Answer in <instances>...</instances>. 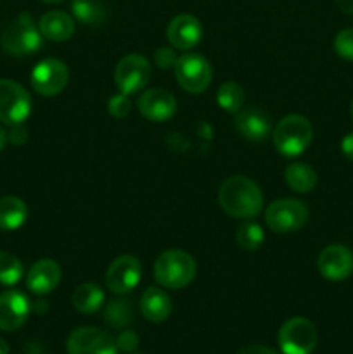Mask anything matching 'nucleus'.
Here are the masks:
<instances>
[{
	"mask_svg": "<svg viewBox=\"0 0 353 354\" xmlns=\"http://www.w3.org/2000/svg\"><path fill=\"white\" fill-rule=\"evenodd\" d=\"M218 204L228 216L249 220L262 211V189L248 176H228L218 189Z\"/></svg>",
	"mask_w": 353,
	"mask_h": 354,
	"instance_id": "1",
	"label": "nucleus"
},
{
	"mask_svg": "<svg viewBox=\"0 0 353 354\" xmlns=\"http://www.w3.org/2000/svg\"><path fill=\"white\" fill-rule=\"evenodd\" d=\"M196 272L197 266L192 256L179 249L165 251L154 263L156 282L166 289H183L192 282Z\"/></svg>",
	"mask_w": 353,
	"mask_h": 354,
	"instance_id": "2",
	"label": "nucleus"
},
{
	"mask_svg": "<svg viewBox=\"0 0 353 354\" xmlns=\"http://www.w3.org/2000/svg\"><path fill=\"white\" fill-rule=\"evenodd\" d=\"M272 135L273 145L280 154L286 158H296L310 147L311 138H314V128L305 116L291 114V116L282 118L275 124Z\"/></svg>",
	"mask_w": 353,
	"mask_h": 354,
	"instance_id": "3",
	"label": "nucleus"
},
{
	"mask_svg": "<svg viewBox=\"0 0 353 354\" xmlns=\"http://www.w3.org/2000/svg\"><path fill=\"white\" fill-rule=\"evenodd\" d=\"M44 35L30 12H21L2 35V48L14 57L31 55L42 47Z\"/></svg>",
	"mask_w": 353,
	"mask_h": 354,
	"instance_id": "4",
	"label": "nucleus"
},
{
	"mask_svg": "<svg viewBox=\"0 0 353 354\" xmlns=\"http://www.w3.org/2000/svg\"><path fill=\"white\" fill-rule=\"evenodd\" d=\"M173 71L179 85L189 93L204 92L213 80V68L210 61L196 52H185L180 55Z\"/></svg>",
	"mask_w": 353,
	"mask_h": 354,
	"instance_id": "5",
	"label": "nucleus"
},
{
	"mask_svg": "<svg viewBox=\"0 0 353 354\" xmlns=\"http://www.w3.org/2000/svg\"><path fill=\"white\" fill-rule=\"evenodd\" d=\"M310 213L298 199L273 201L265 211L266 227L275 234H293L307 225Z\"/></svg>",
	"mask_w": 353,
	"mask_h": 354,
	"instance_id": "6",
	"label": "nucleus"
},
{
	"mask_svg": "<svg viewBox=\"0 0 353 354\" xmlns=\"http://www.w3.org/2000/svg\"><path fill=\"white\" fill-rule=\"evenodd\" d=\"M317 339L315 325L303 317L291 318L279 330V346L284 354H311Z\"/></svg>",
	"mask_w": 353,
	"mask_h": 354,
	"instance_id": "7",
	"label": "nucleus"
},
{
	"mask_svg": "<svg viewBox=\"0 0 353 354\" xmlns=\"http://www.w3.org/2000/svg\"><path fill=\"white\" fill-rule=\"evenodd\" d=\"M31 113L30 93L12 80H0V121L3 124H23Z\"/></svg>",
	"mask_w": 353,
	"mask_h": 354,
	"instance_id": "8",
	"label": "nucleus"
},
{
	"mask_svg": "<svg viewBox=\"0 0 353 354\" xmlns=\"http://www.w3.org/2000/svg\"><path fill=\"white\" fill-rule=\"evenodd\" d=\"M69 80L68 66L55 57L44 59L31 71V86L44 97H54L66 88Z\"/></svg>",
	"mask_w": 353,
	"mask_h": 354,
	"instance_id": "9",
	"label": "nucleus"
},
{
	"mask_svg": "<svg viewBox=\"0 0 353 354\" xmlns=\"http://www.w3.org/2000/svg\"><path fill=\"white\" fill-rule=\"evenodd\" d=\"M66 348L69 354H118L116 339L96 327L75 328L69 334Z\"/></svg>",
	"mask_w": 353,
	"mask_h": 354,
	"instance_id": "10",
	"label": "nucleus"
},
{
	"mask_svg": "<svg viewBox=\"0 0 353 354\" xmlns=\"http://www.w3.org/2000/svg\"><path fill=\"white\" fill-rule=\"evenodd\" d=\"M151 78V66L145 57L138 54L125 55L116 66L114 71V82L118 90L127 95L138 93Z\"/></svg>",
	"mask_w": 353,
	"mask_h": 354,
	"instance_id": "11",
	"label": "nucleus"
},
{
	"mask_svg": "<svg viewBox=\"0 0 353 354\" xmlns=\"http://www.w3.org/2000/svg\"><path fill=\"white\" fill-rule=\"evenodd\" d=\"M141 277L142 265L135 256H118L107 266L106 286L113 294H128L138 286Z\"/></svg>",
	"mask_w": 353,
	"mask_h": 354,
	"instance_id": "12",
	"label": "nucleus"
},
{
	"mask_svg": "<svg viewBox=\"0 0 353 354\" xmlns=\"http://www.w3.org/2000/svg\"><path fill=\"white\" fill-rule=\"evenodd\" d=\"M317 268L324 279L341 282L353 273V252L343 244H331L318 254Z\"/></svg>",
	"mask_w": 353,
	"mask_h": 354,
	"instance_id": "13",
	"label": "nucleus"
},
{
	"mask_svg": "<svg viewBox=\"0 0 353 354\" xmlns=\"http://www.w3.org/2000/svg\"><path fill=\"white\" fill-rule=\"evenodd\" d=\"M31 311L30 299L19 290L0 294V330L14 332L24 325Z\"/></svg>",
	"mask_w": 353,
	"mask_h": 354,
	"instance_id": "14",
	"label": "nucleus"
},
{
	"mask_svg": "<svg viewBox=\"0 0 353 354\" xmlns=\"http://www.w3.org/2000/svg\"><path fill=\"white\" fill-rule=\"evenodd\" d=\"M166 38L176 50H190L203 38V26L197 17L190 14H179L170 21L166 28Z\"/></svg>",
	"mask_w": 353,
	"mask_h": 354,
	"instance_id": "15",
	"label": "nucleus"
},
{
	"mask_svg": "<svg viewBox=\"0 0 353 354\" xmlns=\"http://www.w3.org/2000/svg\"><path fill=\"white\" fill-rule=\"evenodd\" d=\"M138 111L142 116L154 123H163L173 118L176 111V100L168 90L149 88L138 97Z\"/></svg>",
	"mask_w": 353,
	"mask_h": 354,
	"instance_id": "16",
	"label": "nucleus"
},
{
	"mask_svg": "<svg viewBox=\"0 0 353 354\" xmlns=\"http://www.w3.org/2000/svg\"><path fill=\"white\" fill-rule=\"evenodd\" d=\"M234 127L246 140L251 142H263L272 135V120L265 111L255 106L242 107L235 113Z\"/></svg>",
	"mask_w": 353,
	"mask_h": 354,
	"instance_id": "17",
	"label": "nucleus"
},
{
	"mask_svg": "<svg viewBox=\"0 0 353 354\" xmlns=\"http://www.w3.org/2000/svg\"><path fill=\"white\" fill-rule=\"evenodd\" d=\"M61 266L54 259H40L30 268L26 275V287L37 296H45L57 289L61 282Z\"/></svg>",
	"mask_w": 353,
	"mask_h": 354,
	"instance_id": "18",
	"label": "nucleus"
},
{
	"mask_svg": "<svg viewBox=\"0 0 353 354\" xmlns=\"http://www.w3.org/2000/svg\"><path fill=\"white\" fill-rule=\"evenodd\" d=\"M138 306H141V313L144 315L145 320L152 322V324H161V322L168 320L173 310L170 296L165 290L159 289V287L145 289Z\"/></svg>",
	"mask_w": 353,
	"mask_h": 354,
	"instance_id": "19",
	"label": "nucleus"
},
{
	"mask_svg": "<svg viewBox=\"0 0 353 354\" xmlns=\"http://www.w3.org/2000/svg\"><path fill=\"white\" fill-rule=\"evenodd\" d=\"M44 38L51 41H66L75 33V19L64 10H51L38 23Z\"/></svg>",
	"mask_w": 353,
	"mask_h": 354,
	"instance_id": "20",
	"label": "nucleus"
},
{
	"mask_svg": "<svg viewBox=\"0 0 353 354\" xmlns=\"http://www.w3.org/2000/svg\"><path fill=\"white\" fill-rule=\"evenodd\" d=\"M28 218V207L19 197L7 196L0 199V230L12 232L23 227Z\"/></svg>",
	"mask_w": 353,
	"mask_h": 354,
	"instance_id": "21",
	"label": "nucleus"
},
{
	"mask_svg": "<svg viewBox=\"0 0 353 354\" xmlns=\"http://www.w3.org/2000/svg\"><path fill=\"white\" fill-rule=\"evenodd\" d=\"M286 183L298 194H308L317 185V171L307 162H291L284 169Z\"/></svg>",
	"mask_w": 353,
	"mask_h": 354,
	"instance_id": "22",
	"label": "nucleus"
},
{
	"mask_svg": "<svg viewBox=\"0 0 353 354\" xmlns=\"http://www.w3.org/2000/svg\"><path fill=\"white\" fill-rule=\"evenodd\" d=\"M73 306L83 315H93L104 304V290L97 283H82L73 292Z\"/></svg>",
	"mask_w": 353,
	"mask_h": 354,
	"instance_id": "23",
	"label": "nucleus"
},
{
	"mask_svg": "<svg viewBox=\"0 0 353 354\" xmlns=\"http://www.w3.org/2000/svg\"><path fill=\"white\" fill-rule=\"evenodd\" d=\"M73 16L87 26H99L107 19V9L102 0H73Z\"/></svg>",
	"mask_w": 353,
	"mask_h": 354,
	"instance_id": "24",
	"label": "nucleus"
},
{
	"mask_svg": "<svg viewBox=\"0 0 353 354\" xmlns=\"http://www.w3.org/2000/svg\"><path fill=\"white\" fill-rule=\"evenodd\" d=\"M217 102L225 113H239L244 106V90L235 82L221 83L217 93Z\"/></svg>",
	"mask_w": 353,
	"mask_h": 354,
	"instance_id": "25",
	"label": "nucleus"
},
{
	"mask_svg": "<svg viewBox=\"0 0 353 354\" xmlns=\"http://www.w3.org/2000/svg\"><path fill=\"white\" fill-rule=\"evenodd\" d=\"M235 239H237V244L241 249H244V251H256V249L262 248L263 241H265V234H263V228L258 223L246 221V223L239 227Z\"/></svg>",
	"mask_w": 353,
	"mask_h": 354,
	"instance_id": "26",
	"label": "nucleus"
},
{
	"mask_svg": "<svg viewBox=\"0 0 353 354\" xmlns=\"http://www.w3.org/2000/svg\"><path fill=\"white\" fill-rule=\"evenodd\" d=\"M23 265L14 254L0 251V283L2 286H16L23 279Z\"/></svg>",
	"mask_w": 353,
	"mask_h": 354,
	"instance_id": "27",
	"label": "nucleus"
},
{
	"mask_svg": "<svg viewBox=\"0 0 353 354\" xmlns=\"http://www.w3.org/2000/svg\"><path fill=\"white\" fill-rule=\"evenodd\" d=\"M104 320L113 327H128L134 320L130 303L128 301H111L104 311Z\"/></svg>",
	"mask_w": 353,
	"mask_h": 354,
	"instance_id": "28",
	"label": "nucleus"
},
{
	"mask_svg": "<svg viewBox=\"0 0 353 354\" xmlns=\"http://www.w3.org/2000/svg\"><path fill=\"white\" fill-rule=\"evenodd\" d=\"M334 52L345 61H353V28H346L336 35Z\"/></svg>",
	"mask_w": 353,
	"mask_h": 354,
	"instance_id": "29",
	"label": "nucleus"
},
{
	"mask_svg": "<svg viewBox=\"0 0 353 354\" xmlns=\"http://www.w3.org/2000/svg\"><path fill=\"white\" fill-rule=\"evenodd\" d=\"M132 111V102H130V95H127V93H116V95H113L109 99V102H107V113L111 114L113 118H116V120H123V118H127L128 114H130Z\"/></svg>",
	"mask_w": 353,
	"mask_h": 354,
	"instance_id": "30",
	"label": "nucleus"
},
{
	"mask_svg": "<svg viewBox=\"0 0 353 354\" xmlns=\"http://www.w3.org/2000/svg\"><path fill=\"white\" fill-rule=\"evenodd\" d=\"M176 59L179 57H176L175 50L170 47H159L158 50L154 52V62L159 69L175 68Z\"/></svg>",
	"mask_w": 353,
	"mask_h": 354,
	"instance_id": "31",
	"label": "nucleus"
},
{
	"mask_svg": "<svg viewBox=\"0 0 353 354\" xmlns=\"http://www.w3.org/2000/svg\"><path fill=\"white\" fill-rule=\"evenodd\" d=\"M116 346H118V349H121V351H125V353L135 351V349H137V346H138L137 334H135V332H132V330L121 332L120 337L116 339Z\"/></svg>",
	"mask_w": 353,
	"mask_h": 354,
	"instance_id": "32",
	"label": "nucleus"
},
{
	"mask_svg": "<svg viewBox=\"0 0 353 354\" xmlns=\"http://www.w3.org/2000/svg\"><path fill=\"white\" fill-rule=\"evenodd\" d=\"M26 135H28V131L23 124H14V127H10V131L7 133V137H9V140L12 142V144L21 145L26 142V138H28Z\"/></svg>",
	"mask_w": 353,
	"mask_h": 354,
	"instance_id": "33",
	"label": "nucleus"
},
{
	"mask_svg": "<svg viewBox=\"0 0 353 354\" xmlns=\"http://www.w3.org/2000/svg\"><path fill=\"white\" fill-rule=\"evenodd\" d=\"M341 152L348 161H353V131L346 133L341 140Z\"/></svg>",
	"mask_w": 353,
	"mask_h": 354,
	"instance_id": "34",
	"label": "nucleus"
},
{
	"mask_svg": "<svg viewBox=\"0 0 353 354\" xmlns=\"http://www.w3.org/2000/svg\"><path fill=\"white\" fill-rule=\"evenodd\" d=\"M239 354H279L277 351H273L272 348L269 346H262V344H251L248 348L241 349Z\"/></svg>",
	"mask_w": 353,
	"mask_h": 354,
	"instance_id": "35",
	"label": "nucleus"
},
{
	"mask_svg": "<svg viewBox=\"0 0 353 354\" xmlns=\"http://www.w3.org/2000/svg\"><path fill=\"white\" fill-rule=\"evenodd\" d=\"M338 9L345 14H353V0H334Z\"/></svg>",
	"mask_w": 353,
	"mask_h": 354,
	"instance_id": "36",
	"label": "nucleus"
},
{
	"mask_svg": "<svg viewBox=\"0 0 353 354\" xmlns=\"http://www.w3.org/2000/svg\"><path fill=\"white\" fill-rule=\"evenodd\" d=\"M7 140H9V137H7V131L3 130L2 127H0V151H2V149L6 147Z\"/></svg>",
	"mask_w": 353,
	"mask_h": 354,
	"instance_id": "37",
	"label": "nucleus"
},
{
	"mask_svg": "<svg viewBox=\"0 0 353 354\" xmlns=\"http://www.w3.org/2000/svg\"><path fill=\"white\" fill-rule=\"evenodd\" d=\"M0 354H9V344L3 339H0Z\"/></svg>",
	"mask_w": 353,
	"mask_h": 354,
	"instance_id": "38",
	"label": "nucleus"
},
{
	"mask_svg": "<svg viewBox=\"0 0 353 354\" xmlns=\"http://www.w3.org/2000/svg\"><path fill=\"white\" fill-rule=\"evenodd\" d=\"M44 3H59V2H64V0H40Z\"/></svg>",
	"mask_w": 353,
	"mask_h": 354,
	"instance_id": "39",
	"label": "nucleus"
},
{
	"mask_svg": "<svg viewBox=\"0 0 353 354\" xmlns=\"http://www.w3.org/2000/svg\"><path fill=\"white\" fill-rule=\"evenodd\" d=\"M350 114H352V120H353V100H352V107H350Z\"/></svg>",
	"mask_w": 353,
	"mask_h": 354,
	"instance_id": "40",
	"label": "nucleus"
}]
</instances>
